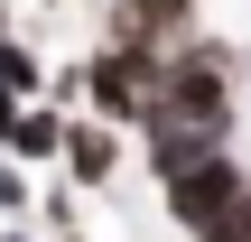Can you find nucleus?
I'll return each mask as SVG.
<instances>
[{"label":"nucleus","instance_id":"nucleus-8","mask_svg":"<svg viewBox=\"0 0 251 242\" xmlns=\"http://www.w3.org/2000/svg\"><path fill=\"white\" fill-rule=\"evenodd\" d=\"M47 103H56V112H84V56L47 65Z\"/></svg>","mask_w":251,"mask_h":242},{"label":"nucleus","instance_id":"nucleus-1","mask_svg":"<svg viewBox=\"0 0 251 242\" xmlns=\"http://www.w3.org/2000/svg\"><path fill=\"white\" fill-rule=\"evenodd\" d=\"M242 177H251L242 149H205V159H186L177 177H158V205H168V224H177V233L196 242L224 205H233V196H242Z\"/></svg>","mask_w":251,"mask_h":242},{"label":"nucleus","instance_id":"nucleus-9","mask_svg":"<svg viewBox=\"0 0 251 242\" xmlns=\"http://www.w3.org/2000/svg\"><path fill=\"white\" fill-rule=\"evenodd\" d=\"M0 242H37V224H0Z\"/></svg>","mask_w":251,"mask_h":242},{"label":"nucleus","instance_id":"nucleus-4","mask_svg":"<svg viewBox=\"0 0 251 242\" xmlns=\"http://www.w3.org/2000/svg\"><path fill=\"white\" fill-rule=\"evenodd\" d=\"M196 19H205V0H102V28H112V37H158V47H177Z\"/></svg>","mask_w":251,"mask_h":242},{"label":"nucleus","instance_id":"nucleus-6","mask_svg":"<svg viewBox=\"0 0 251 242\" xmlns=\"http://www.w3.org/2000/svg\"><path fill=\"white\" fill-rule=\"evenodd\" d=\"M0 224H37V177L0 149Z\"/></svg>","mask_w":251,"mask_h":242},{"label":"nucleus","instance_id":"nucleus-5","mask_svg":"<svg viewBox=\"0 0 251 242\" xmlns=\"http://www.w3.org/2000/svg\"><path fill=\"white\" fill-rule=\"evenodd\" d=\"M28 93H47V56L19 28H0V103H28Z\"/></svg>","mask_w":251,"mask_h":242},{"label":"nucleus","instance_id":"nucleus-7","mask_svg":"<svg viewBox=\"0 0 251 242\" xmlns=\"http://www.w3.org/2000/svg\"><path fill=\"white\" fill-rule=\"evenodd\" d=\"M196 242H251V177H242V196H233V205H224V215H214Z\"/></svg>","mask_w":251,"mask_h":242},{"label":"nucleus","instance_id":"nucleus-3","mask_svg":"<svg viewBox=\"0 0 251 242\" xmlns=\"http://www.w3.org/2000/svg\"><path fill=\"white\" fill-rule=\"evenodd\" d=\"M0 149H9L19 168H56V149H65V112H56L47 93L0 103Z\"/></svg>","mask_w":251,"mask_h":242},{"label":"nucleus","instance_id":"nucleus-10","mask_svg":"<svg viewBox=\"0 0 251 242\" xmlns=\"http://www.w3.org/2000/svg\"><path fill=\"white\" fill-rule=\"evenodd\" d=\"M0 28H9V0H0Z\"/></svg>","mask_w":251,"mask_h":242},{"label":"nucleus","instance_id":"nucleus-2","mask_svg":"<svg viewBox=\"0 0 251 242\" xmlns=\"http://www.w3.org/2000/svg\"><path fill=\"white\" fill-rule=\"evenodd\" d=\"M56 168H65L84 196H112L121 168H130V131L102 121V112H65V149H56Z\"/></svg>","mask_w":251,"mask_h":242}]
</instances>
